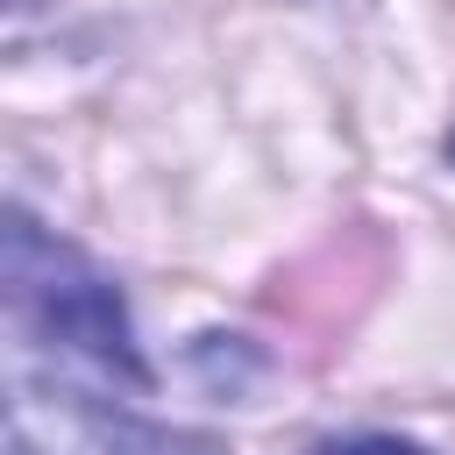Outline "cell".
<instances>
[{
	"label": "cell",
	"mask_w": 455,
	"mask_h": 455,
	"mask_svg": "<svg viewBox=\"0 0 455 455\" xmlns=\"http://www.w3.org/2000/svg\"><path fill=\"white\" fill-rule=\"evenodd\" d=\"M0 291H7V320L21 341L57 348L64 363H85L92 377H114L128 391L149 384V363L135 348V327H128L114 277L85 249L57 242L21 206L7 213V235H0Z\"/></svg>",
	"instance_id": "obj_1"
},
{
	"label": "cell",
	"mask_w": 455,
	"mask_h": 455,
	"mask_svg": "<svg viewBox=\"0 0 455 455\" xmlns=\"http://www.w3.org/2000/svg\"><path fill=\"white\" fill-rule=\"evenodd\" d=\"M7 455H228L213 434H185L164 419H135L100 391L7 363Z\"/></svg>",
	"instance_id": "obj_2"
},
{
	"label": "cell",
	"mask_w": 455,
	"mask_h": 455,
	"mask_svg": "<svg viewBox=\"0 0 455 455\" xmlns=\"http://www.w3.org/2000/svg\"><path fill=\"white\" fill-rule=\"evenodd\" d=\"M313 455H427V448L398 441V434H348V441H320Z\"/></svg>",
	"instance_id": "obj_3"
},
{
	"label": "cell",
	"mask_w": 455,
	"mask_h": 455,
	"mask_svg": "<svg viewBox=\"0 0 455 455\" xmlns=\"http://www.w3.org/2000/svg\"><path fill=\"white\" fill-rule=\"evenodd\" d=\"M448 156H455V135H448Z\"/></svg>",
	"instance_id": "obj_4"
}]
</instances>
